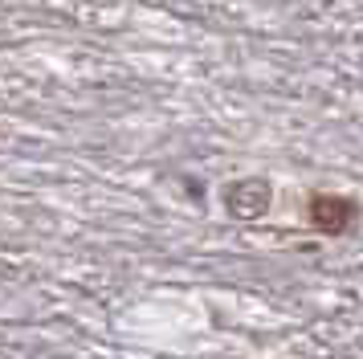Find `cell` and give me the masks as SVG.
I'll return each instance as SVG.
<instances>
[{
    "label": "cell",
    "mask_w": 363,
    "mask_h": 359,
    "mask_svg": "<svg viewBox=\"0 0 363 359\" xmlns=\"http://www.w3.org/2000/svg\"><path fill=\"white\" fill-rule=\"evenodd\" d=\"M355 216H359V209L347 196H330V192L311 196V225L318 233H347Z\"/></svg>",
    "instance_id": "obj_1"
}]
</instances>
